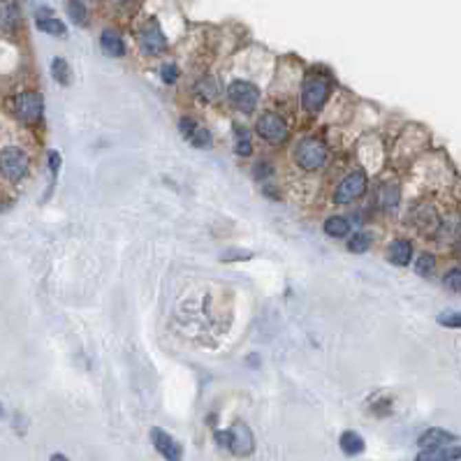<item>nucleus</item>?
<instances>
[{
	"label": "nucleus",
	"mask_w": 461,
	"mask_h": 461,
	"mask_svg": "<svg viewBox=\"0 0 461 461\" xmlns=\"http://www.w3.org/2000/svg\"><path fill=\"white\" fill-rule=\"evenodd\" d=\"M294 160H297V165L301 169H306V172H315V169H320L325 165L327 147L320 140H315V137H306V140H301L297 144Z\"/></svg>",
	"instance_id": "nucleus-1"
},
{
	"label": "nucleus",
	"mask_w": 461,
	"mask_h": 461,
	"mask_svg": "<svg viewBox=\"0 0 461 461\" xmlns=\"http://www.w3.org/2000/svg\"><path fill=\"white\" fill-rule=\"evenodd\" d=\"M227 98H230V103L235 105L239 111L253 114L257 103H260V91H257V86L250 84V81L237 79V81H232L230 88H227Z\"/></svg>",
	"instance_id": "nucleus-2"
},
{
	"label": "nucleus",
	"mask_w": 461,
	"mask_h": 461,
	"mask_svg": "<svg viewBox=\"0 0 461 461\" xmlns=\"http://www.w3.org/2000/svg\"><path fill=\"white\" fill-rule=\"evenodd\" d=\"M364 193H366V174L362 169H357V172L348 174L336 186L334 202H336V204H352V202H357Z\"/></svg>",
	"instance_id": "nucleus-3"
},
{
	"label": "nucleus",
	"mask_w": 461,
	"mask_h": 461,
	"mask_svg": "<svg viewBox=\"0 0 461 461\" xmlns=\"http://www.w3.org/2000/svg\"><path fill=\"white\" fill-rule=\"evenodd\" d=\"M327 96H330V84L325 79L311 77L306 79L304 91H301V107L308 114H318L327 103Z\"/></svg>",
	"instance_id": "nucleus-4"
},
{
	"label": "nucleus",
	"mask_w": 461,
	"mask_h": 461,
	"mask_svg": "<svg viewBox=\"0 0 461 461\" xmlns=\"http://www.w3.org/2000/svg\"><path fill=\"white\" fill-rule=\"evenodd\" d=\"M257 135L269 144H283L288 140L290 132H288V123L283 121L279 114L269 111L257 118Z\"/></svg>",
	"instance_id": "nucleus-5"
},
{
	"label": "nucleus",
	"mask_w": 461,
	"mask_h": 461,
	"mask_svg": "<svg viewBox=\"0 0 461 461\" xmlns=\"http://www.w3.org/2000/svg\"><path fill=\"white\" fill-rule=\"evenodd\" d=\"M14 111L23 123L35 125V123H40V118H42L44 100L40 93H35V91L21 93V96L14 100Z\"/></svg>",
	"instance_id": "nucleus-6"
},
{
	"label": "nucleus",
	"mask_w": 461,
	"mask_h": 461,
	"mask_svg": "<svg viewBox=\"0 0 461 461\" xmlns=\"http://www.w3.org/2000/svg\"><path fill=\"white\" fill-rule=\"evenodd\" d=\"M28 167H30L28 156L23 153L21 149L10 147L3 151V172L10 181H14V183L21 181L23 176L28 174Z\"/></svg>",
	"instance_id": "nucleus-7"
},
{
	"label": "nucleus",
	"mask_w": 461,
	"mask_h": 461,
	"mask_svg": "<svg viewBox=\"0 0 461 461\" xmlns=\"http://www.w3.org/2000/svg\"><path fill=\"white\" fill-rule=\"evenodd\" d=\"M140 49L147 56H160L167 49V40L162 35L160 26L153 19H149V23L140 30Z\"/></svg>",
	"instance_id": "nucleus-8"
},
{
	"label": "nucleus",
	"mask_w": 461,
	"mask_h": 461,
	"mask_svg": "<svg viewBox=\"0 0 461 461\" xmlns=\"http://www.w3.org/2000/svg\"><path fill=\"white\" fill-rule=\"evenodd\" d=\"M253 447H255V438H253V431L244 422H239L230 429V450L235 454H250Z\"/></svg>",
	"instance_id": "nucleus-9"
},
{
	"label": "nucleus",
	"mask_w": 461,
	"mask_h": 461,
	"mask_svg": "<svg viewBox=\"0 0 461 461\" xmlns=\"http://www.w3.org/2000/svg\"><path fill=\"white\" fill-rule=\"evenodd\" d=\"M151 443H153V447L165 459H179L181 457V445L176 443L169 433L162 431V429H158V427L151 429Z\"/></svg>",
	"instance_id": "nucleus-10"
},
{
	"label": "nucleus",
	"mask_w": 461,
	"mask_h": 461,
	"mask_svg": "<svg viewBox=\"0 0 461 461\" xmlns=\"http://www.w3.org/2000/svg\"><path fill=\"white\" fill-rule=\"evenodd\" d=\"M457 440V436L445 431V429H429V431L420 438L422 450H438V447H445Z\"/></svg>",
	"instance_id": "nucleus-11"
},
{
	"label": "nucleus",
	"mask_w": 461,
	"mask_h": 461,
	"mask_svg": "<svg viewBox=\"0 0 461 461\" xmlns=\"http://www.w3.org/2000/svg\"><path fill=\"white\" fill-rule=\"evenodd\" d=\"M37 28H40L42 33H47V35H56V37L65 35V23L58 21V19H56L47 8L37 10Z\"/></svg>",
	"instance_id": "nucleus-12"
},
{
	"label": "nucleus",
	"mask_w": 461,
	"mask_h": 461,
	"mask_svg": "<svg viewBox=\"0 0 461 461\" xmlns=\"http://www.w3.org/2000/svg\"><path fill=\"white\" fill-rule=\"evenodd\" d=\"M100 44H103V52L114 56V58H123L125 56V42L123 37L116 33V30H103V37H100Z\"/></svg>",
	"instance_id": "nucleus-13"
},
{
	"label": "nucleus",
	"mask_w": 461,
	"mask_h": 461,
	"mask_svg": "<svg viewBox=\"0 0 461 461\" xmlns=\"http://www.w3.org/2000/svg\"><path fill=\"white\" fill-rule=\"evenodd\" d=\"M387 257L394 267H406V264H410V257H413V244L403 242V239H396V242L389 246Z\"/></svg>",
	"instance_id": "nucleus-14"
},
{
	"label": "nucleus",
	"mask_w": 461,
	"mask_h": 461,
	"mask_svg": "<svg viewBox=\"0 0 461 461\" xmlns=\"http://www.w3.org/2000/svg\"><path fill=\"white\" fill-rule=\"evenodd\" d=\"M325 232L330 235L332 239H343L348 237L350 232V220L343 218V216H332L325 220Z\"/></svg>",
	"instance_id": "nucleus-15"
},
{
	"label": "nucleus",
	"mask_w": 461,
	"mask_h": 461,
	"mask_svg": "<svg viewBox=\"0 0 461 461\" xmlns=\"http://www.w3.org/2000/svg\"><path fill=\"white\" fill-rule=\"evenodd\" d=\"M339 445H341V450H343L345 454H359V452H364V438L359 436L357 431H345V433H341V438H339Z\"/></svg>",
	"instance_id": "nucleus-16"
},
{
	"label": "nucleus",
	"mask_w": 461,
	"mask_h": 461,
	"mask_svg": "<svg viewBox=\"0 0 461 461\" xmlns=\"http://www.w3.org/2000/svg\"><path fill=\"white\" fill-rule=\"evenodd\" d=\"M19 21H21V10H19V5L14 0H3V28L8 30H14L19 26Z\"/></svg>",
	"instance_id": "nucleus-17"
},
{
	"label": "nucleus",
	"mask_w": 461,
	"mask_h": 461,
	"mask_svg": "<svg viewBox=\"0 0 461 461\" xmlns=\"http://www.w3.org/2000/svg\"><path fill=\"white\" fill-rule=\"evenodd\" d=\"M418 459L422 461H431V459H461V447H438V450H422L418 454Z\"/></svg>",
	"instance_id": "nucleus-18"
},
{
	"label": "nucleus",
	"mask_w": 461,
	"mask_h": 461,
	"mask_svg": "<svg viewBox=\"0 0 461 461\" xmlns=\"http://www.w3.org/2000/svg\"><path fill=\"white\" fill-rule=\"evenodd\" d=\"M380 206L385 211H394L396 206H399V188L383 186L380 188Z\"/></svg>",
	"instance_id": "nucleus-19"
},
{
	"label": "nucleus",
	"mask_w": 461,
	"mask_h": 461,
	"mask_svg": "<svg viewBox=\"0 0 461 461\" xmlns=\"http://www.w3.org/2000/svg\"><path fill=\"white\" fill-rule=\"evenodd\" d=\"M235 151L239 156H250L253 153V142H250V132L244 128H237V135H235Z\"/></svg>",
	"instance_id": "nucleus-20"
},
{
	"label": "nucleus",
	"mask_w": 461,
	"mask_h": 461,
	"mask_svg": "<svg viewBox=\"0 0 461 461\" xmlns=\"http://www.w3.org/2000/svg\"><path fill=\"white\" fill-rule=\"evenodd\" d=\"M52 74H54V79L58 81L61 86H67L70 84V65H67V61L65 58H54V63H52Z\"/></svg>",
	"instance_id": "nucleus-21"
},
{
	"label": "nucleus",
	"mask_w": 461,
	"mask_h": 461,
	"mask_svg": "<svg viewBox=\"0 0 461 461\" xmlns=\"http://www.w3.org/2000/svg\"><path fill=\"white\" fill-rule=\"evenodd\" d=\"M67 14H70V19L77 26H84L86 23V5L81 3V0H67Z\"/></svg>",
	"instance_id": "nucleus-22"
},
{
	"label": "nucleus",
	"mask_w": 461,
	"mask_h": 461,
	"mask_svg": "<svg viewBox=\"0 0 461 461\" xmlns=\"http://www.w3.org/2000/svg\"><path fill=\"white\" fill-rule=\"evenodd\" d=\"M415 271H418V276H431L436 271V257L431 253H422L418 257V262H415Z\"/></svg>",
	"instance_id": "nucleus-23"
},
{
	"label": "nucleus",
	"mask_w": 461,
	"mask_h": 461,
	"mask_svg": "<svg viewBox=\"0 0 461 461\" xmlns=\"http://www.w3.org/2000/svg\"><path fill=\"white\" fill-rule=\"evenodd\" d=\"M369 246H371V237L366 235V232H357V235L350 237L348 250L350 253H366V250H369Z\"/></svg>",
	"instance_id": "nucleus-24"
},
{
	"label": "nucleus",
	"mask_w": 461,
	"mask_h": 461,
	"mask_svg": "<svg viewBox=\"0 0 461 461\" xmlns=\"http://www.w3.org/2000/svg\"><path fill=\"white\" fill-rule=\"evenodd\" d=\"M443 286L450 290V292H461V267L450 269L443 276Z\"/></svg>",
	"instance_id": "nucleus-25"
},
{
	"label": "nucleus",
	"mask_w": 461,
	"mask_h": 461,
	"mask_svg": "<svg viewBox=\"0 0 461 461\" xmlns=\"http://www.w3.org/2000/svg\"><path fill=\"white\" fill-rule=\"evenodd\" d=\"M188 142H191L195 149H206V147H211V135L206 128H195V132Z\"/></svg>",
	"instance_id": "nucleus-26"
},
{
	"label": "nucleus",
	"mask_w": 461,
	"mask_h": 461,
	"mask_svg": "<svg viewBox=\"0 0 461 461\" xmlns=\"http://www.w3.org/2000/svg\"><path fill=\"white\" fill-rule=\"evenodd\" d=\"M438 325L452 327V330H461V313H457V311L440 313V315H438Z\"/></svg>",
	"instance_id": "nucleus-27"
},
{
	"label": "nucleus",
	"mask_w": 461,
	"mask_h": 461,
	"mask_svg": "<svg viewBox=\"0 0 461 461\" xmlns=\"http://www.w3.org/2000/svg\"><path fill=\"white\" fill-rule=\"evenodd\" d=\"M160 74H162V81H165V84H174L176 77H179V67L172 65V63H167V65H162Z\"/></svg>",
	"instance_id": "nucleus-28"
},
{
	"label": "nucleus",
	"mask_w": 461,
	"mask_h": 461,
	"mask_svg": "<svg viewBox=\"0 0 461 461\" xmlns=\"http://www.w3.org/2000/svg\"><path fill=\"white\" fill-rule=\"evenodd\" d=\"M49 169H52V176L56 181V176H58V169H61V153H58V151H49Z\"/></svg>",
	"instance_id": "nucleus-29"
},
{
	"label": "nucleus",
	"mask_w": 461,
	"mask_h": 461,
	"mask_svg": "<svg viewBox=\"0 0 461 461\" xmlns=\"http://www.w3.org/2000/svg\"><path fill=\"white\" fill-rule=\"evenodd\" d=\"M179 128H181V135H186V140H191V135L195 132V128H197V125H195L193 118H181Z\"/></svg>",
	"instance_id": "nucleus-30"
},
{
	"label": "nucleus",
	"mask_w": 461,
	"mask_h": 461,
	"mask_svg": "<svg viewBox=\"0 0 461 461\" xmlns=\"http://www.w3.org/2000/svg\"><path fill=\"white\" fill-rule=\"evenodd\" d=\"M216 443L218 445H223V447H230V431H216Z\"/></svg>",
	"instance_id": "nucleus-31"
},
{
	"label": "nucleus",
	"mask_w": 461,
	"mask_h": 461,
	"mask_svg": "<svg viewBox=\"0 0 461 461\" xmlns=\"http://www.w3.org/2000/svg\"><path fill=\"white\" fill-rule=\"evenodd\" d=\"M269 174H271V165H269V162H260V167L255 165V176H260V179H262V176H269Z\"/></svg>",
	"instance_id": "nucleus-32"
}]
</instances>
